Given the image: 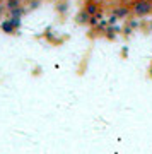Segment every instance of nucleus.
Instances as JSON below:
<instances>
[{"instance_id":"obj_3","label":"nucleus","mask_w":152,"mask_h":154,"mask_svg":"<svg viewBox=\"0 0 152 154\" xmlns=\"http://www.w3.org/2000/svg\"><path fill=\"white\" fill-rule=\"evenodd\" d=\"M114 14H116V17H126L128 14H130V11H128L126 7H118Z\"/></svg>"},{"instance_id":"obj_2","label":"nucleus","mask_w":152,"mask_h":154,"mask_svg":"<svg viewBox=\"0 0 152 154\" xmlns=\"http://www.w3.org/2000/svg\"><path fill=\"white\" fill-rule=\"evenodd\" d=\"M2 29H4L5 33H14V31H16V28H14V24H12L11 19H9V21H5L4 24H2Z\"/></svg>"},{"instance_id":"obj_7","label":"nucleus","mask_w":152,"mask_h":154,"mask_svg":"<svg viewBox=\"0 0 152 154\" xmlns=\"http://www.w3.org/2000/svg\"><path fill=\"white\" fill-rule=\"evenodd\" d=\"M150 2H152V0H150Z\"/></svg>"},{"instance_id":"obj_1","label":"nucleus","mask_w":152,"mask_h":154,"mask_svg":"<svg viewBox=\"0 0 152 154\" xmlns=\"http://www.w3.org/2000/svg\"><path fill=\"white\" fill-rule=\"evenodd\" d=\"M132 11H133V14H137V16H147V14L152 12V2L150 0H138V2L133 4Z\"/></svg>"},{"instance_id":"obj_6","label":"nucleus","mask_w":152,"mask_h":154,"mask_svg":"<svg viewBox=\"0 0 152 154\" xmlns=\"http://www.w3.org/2000/svg\"><path fill=\"white\" fill-rule=\"evenodd\" d=\"M150 28H152V22H150Z\"/></svg>"},{"instance_id":"obj_5","label":"nucleus","mask_w":152,"mask_h":154,"mask_svg":"<svg viewBox=\"0 0 152 154\" xmlns=\"http://www.w3.org/2000/svg\"><path fill=\"white\" fill-rule=\"evenodd\" d=\"M21 5V0H7V7L9 9H17Z\"/></svg>"},{"instance_id":"obj_4","label":"nucleus","mask_w":152,"mask_h":154,"mask_svg":"<svg viewBox=\"0 0 152 154\" xmlns=\"http://www.w3.org/2000/svg\"><path fill=\"white\" fill-rule=\"evenodd\" d=\"M86 11L89 12L91 16H94V14H98V5H96V4H87Z\"/></svg>"}]
</instances>
